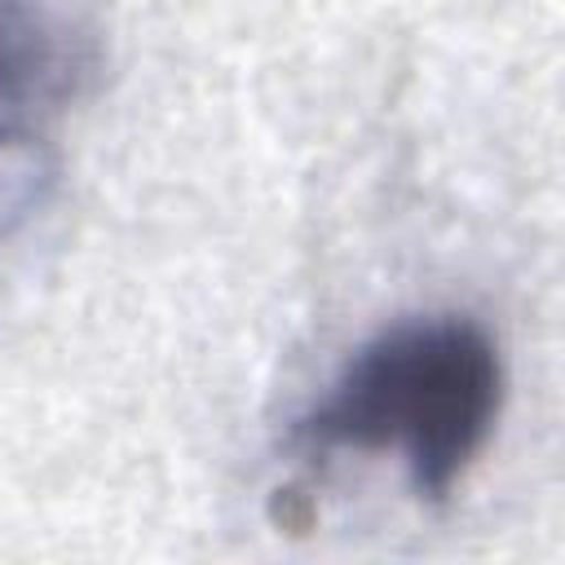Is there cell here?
<instances>
[{"label":"cell","instance_id":"1","mask_svg":"<svg viewBox=\"0 0 565 565\" xmlns=\"http://www.w3.org/2000/svg\"><path fill=\"white\" fill-rule=\"evenodd\" d=\"M503 406V358L468 313H415L362 340L331 384L291 419L287 446L331 455H397L415 499L446 503L481 459Z\"/></svg>","mask_w":565,"mask_h":565},{"label":"cell","instance_id":"2","mask_svg":"<svg viewBox=\"0 0 565 565\" xmlns=\"http://www.w3.org/2000/svg\"><path fill=\"white\" fill-rule=\"evenodd\" d=\"M102 71V31L71 0H0V150L44 137Z\"/></svg>","mask_w":565,"mask_h":565}]
</instances>
